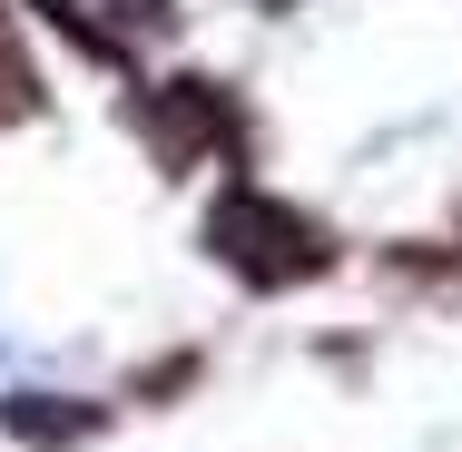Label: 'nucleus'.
I'll return each mask as SVG.
<instances>
[{
  "instance_id": "obj_1",
  "label": "nucleus",
  "mask_w": 462,
  "mask_h": 452,
  "mask_svg": "<svg viewBox=\"0 0 462 452\" xmlns=\"http://www.w3.org/2000/svg\"><path fill=\"white\" fill-rule=\"evenodd\" d=\"M207 256L236 275V285H256V295H285V285H315V275L335 266V236H325L295 197L226 187V197L207 207Z\"/></svg>"
},
{
  "instance_id": "obj_2",
  "label": "nucleus",
  "mask_w": 462,
  "mask_h": 452,
  "mask_svg": "<svg viewBox=\"0 0 462 452\" xmlns=\"http://www.w3.org/2000/svg\"><path fill=\"white\" fill-rule=\"evenodd\" d=\"M138 128H148V148H158V168H197V158H236V108L217 79H168V89L138 108Z\"/></svg>"
},
{
  "instance_id": "obj_3",
  "label": "nucleus",
  "mask_w": 462,
  "mask_h": 452,
  "mask_svg": "<svg viewBox=\"0 0 462 452\" xmlns=\"http://www.w3.org/2000/svg\"><path fill=\"white\" fill-rule=\"evenodd\" d=\"M0 423H10L30 452H69V443H89V433H98L89 403H60V393H10V403H0Z\"/></svg>"
},
{
  "instance_id": "obj_4",
  "label": "nucleus",
  "mask_w": 462,
  "mask_h": 452,
  "mask_svg": "<svg viewBox=\"0 0 462 452\" xmlns=\"http://www.w3.org/2000/svg\"><path fill=\"white\" fill-rule=\"evenodd\" d=\"M30 10H40V20H50V30L69 40V50H79V60H98V69H128V40H118V30L98 20L89 0H30Z\"/></svg>"
},
{
  "instance_id": "obj_5",
  "label": "nucleus",
  "mask_w": 462,
  "mask_h": 452,
  "mask_svg": "<svg viewBox=\"0 0 462 452\" xmlns=\"http://www.w3.org/2000/svg\"><path fill=\"white\" fill-rule=\"evenodd\" d=\"M40 69H30V60H20V50H0V128H20V118H40Z\"/></svg>"
}]
</instances>
